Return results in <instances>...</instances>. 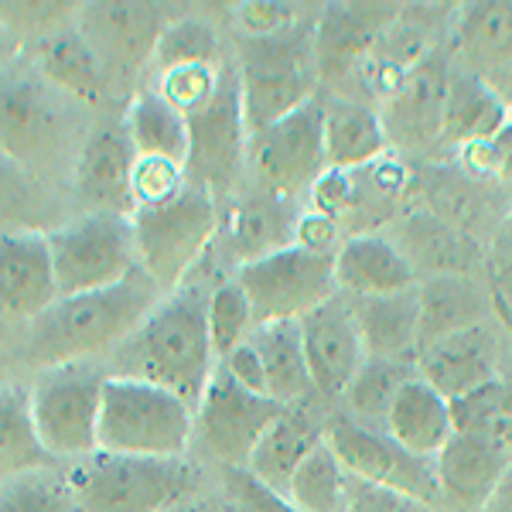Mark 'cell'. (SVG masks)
Returning <instances> with one entry per match:
<instances>
[{"label":"cell","mask_w":512,"mask_h":512,"mask_svg":"<svg viewBox=\"0 0 512 512\" xmlns=\"http://www.w3.org/2000/svg\"><path fill=\"white\" fill-rule=\"evenodd\" d=\"M209 301L212 287L198 280H185L178 291L164 294L137 332L117 349V376L164 386L198 410L205 386L219 369L209 335Z\"/></svg>","instance_id":"1"},{"label":"cell","mask_w":512,"mask_h":512,"mask_svg":"<svg viewBox=\"0 0 512 512\" xmlns=\"http://www.w3.org/2000/svg\"><path fill=\"white\" fill-rule=\"evenodd\" d=\"M161 301V287L144 270L117 287L76 297H59L41 318L28 325L21 362L31 369L79 366L103 352H117L140 328V321Z\"/></svg>","instance_id":"2"},{"label":"cell","mask_w":512,"mask_h":512,"mask_svg":"<svg viewBox=\"0 0 512 512\" xmlns=\"http://www.w3.org/2000/svg\"><path fill=\"white\" fill-rule=\"evenodd\" d=\"M82 512H178L202 489V472L185 458L89 454L65 472Z\"/></svg>","instance_id":"3"},{"label":"cell","mask_w":512,"mask_h":512,"mask_svg":"<svg viewBox=\"0 0 512 512\" xmlns=\"http://www.w3.org/2000/svg\"><path fill=\"white\" fill-rule=\"evenodd\" d=\"M195 410L178 393L130 376H106L99 451L120 458H185Z\"/></svg>","instance_id":"4"},{"label":"cell","mask_w":512,"mask_h":512,"mask_svg":"<svg viewBox=\"0 0 512 512\" xmlns=\"http://www.w3.org/2000/svg\"><path fill=\"white\" fill-rule=\"evenodd\" d=\"M219 198L188 181L185 192L154 209H137L134 233L140 270L161 287V294L178 291L202 260V253L219 236Z\"/></svg>","instance_id":"5"},{"label":"cell","mask_w":512,"mask_h":512,"mask_svg":"<svg viewBox=\"0 0 512 512\" xmlns=\"http://www.w3.org/2000/svg\"><path fill=\"white\" fill-rule=\"evenodd\" d=\"M318 72L311 52V31H287L267 41H243L239 52V89H243L246 127L263 134L284 117L315 99Z\"/></svg>","instance_id":"6"},{"label":"cell","mask_w":512,"mask_h":512,"mask_svg":"<svg viewBox=\"0 0 512 512\" xmlns=\"http://www.w3.org/2000/svg\"><path fill=\"white\" fill-rule=\"evenodd\" d=\"M45 236L62 297L106 291L140 270L134 219L82 212Z\"/></svg>","instance_id":"7"},{"label":"cell","mask_w":512,"mask_h":512,"mask_svg":"<svg viewBox=\"0 0 512 512\" xmlns=\"http://www.w3.org/2000/svg\"><path fill=\"white\" fill-rule=\"evenodd\" d=\"M233 277L250 297L256 328L301 321L335 294H342L335 280V256L311 253L301 246H287L263 260L243 263Z\"/></svg>","instance_id":"8"},{"label":"cell","mask_w":512,"mask_h":512,"mask_svg":"<svg viewBox=\"0 0 512 512\" xmlns=\"http://www.w3.org/2000/svg\"><path fill=\"white\" fill-rule=\"evenodd\" d=\"M106 376L82 366L45 369L31 386V410L41 444L55 461H82L99 451Z\"/></svg>","instance_id":"9"},{"label":"cell","mask_w":512,"mask_h":512,"mask_svg":"<svg viewBox=\"0 0 512 512\" xmlns=\"http://www.w3.org/2000/svg\"><path fill=\"white\" fill-rule=\"evenodd\" d=\"M250 151V127L243 113L239 69H222L219 89L205 110L188 117V181L222 198L233 192Z\"/></svg>","instance_id":"10"},{"label":"cell","mask_w":512,"mask_h":512,"mask_svg":"<svg viewBox=\"0 0 512 512\" xmlns=\"http://www.w3.org/2000/svg\"><path fill=\"white\" fill-rule=\"evenodd\" d=\"M246 161L256 175V188L284 198L301 195L304 188L311 192L315 181L328 171L325 103L311 99L308 106L267 127L263 134H253Z\"/></svg>","instance_id":"11"},{"label":"cell","mask_w":512,"mask_h":512,"mask_svg":"<svg viewBox=\"0 0 512 512\" xmlns=\"http://www.w3.org/2000/svg\"><path fill=\"white\" fill-rule=\"evenodd\" d=\"M284 410V403L270 400V396L243 390L219 366L195 410V437L202 451H209V458L219 461L226 472L229 468H246L260 437Z\"/></svg>","instance_id":"12"},{"label":"cell","mask_w":512,"mask_h":512,"mask_svg":"<svg viewBox=\"0 0 512 512\" xmlns=\"http://www.w3.org/2000/svg\"><path fill=\"white\" fill-rule=\"evenodd\" d=\"M325 441L338 454L342 468L349 475H359L366 482L386 485L403 495L434 506L441 499V482H437V461L417 458L407 448L393 441L386 431L355 424L352 417H328Z\"/></svg>","instance_id":"13"},{"label":"cell","mask_w":512,"mask_h":512,"mask_svg":"<svg viewBox=\"0 0 512 512\" xmlns=\"http://www.w3.org/2000/svg\"><path fill=\"white\" fill-rule=\"evenodd\" d=\"M134 164L137 151L127 137V127L117 123H103L86 137L72 171V192L82 212H96V216H137V198H134Z\"/></svg>","instance_id":"14"},{"label":"cell","mask_w":512,"mask_h":512,"mask_svg":"<svg viewBox=\"0 0 512 512\" xmlns=\"http://www.w3.org/2000/svg\"><path fill=\"white\" fill-rule=\"evenodd\" d=\"M76 28L96 48V55L103 59L110 76L130 79L134 72L154 62V48H158L168 24H164L158 4L103 0V4L79 7Z\"/></svg>","instance_id":"15"},{"label":"cell","mask_w":512,"mask_h":512,"mask_svg":"<svg viewBox=\"0 0 512 512\" xmlns=\"http://www.w3.org/2000/svg\"><path fill=\"white\" fill-rule=\"evenodd\" d=\"M414 192L424 209L451 222L478 243H492L509 212V195L495 192L492 181H478L458 164H424L414 171Z\"/></svg>","instance_id":"16"},{"label":"cell","mask_w":512,"mask_h":512,"mask_svg":"<svg viewBox=\"0 0 512 512\" xmlns=\"http://www.w3.org/2000/svg\"><path fill=\"white\" fill-rule=\"evenodd\" d=\"M403 7L396 4H328L311 28L318 82H342L355 76L379 38L390 31Z\"/></svg>","instance_id":"17"},{"label":"cell","mask_w":512,"mask_h":512,"mask_svg":"<svg viewBox=\"0 0 512 512\" xmlns=\"http://www.w3.org/2000/svg\"><path fill=\"white\" fill-rule=\"evenodd\" d=\"M390 239L407 256L417 280L431 277H475L485 274V246L424 205H407L393 219Z\"/></svg>","instance_id":"18"},{"label":"cell","mask_w":512,"mask_h":512,"mask_svg":"<svg viewBox=\"0 0 512 512\" xmlns=\"http://www.w3.org/2000/svg\"><path fill=\"white\" fill-rule=\"evenodd\" d=\"M301 338L304 352H308L311 379H315V393L325 400H342L355 373L366 362L349 294H335L332 301L304 315Z\"/></svg>","instance_id":"19"},{"label":"cell","mask_w":512,"mask_h":512,"mask_svg":"<svg viewBox=\"0 0 512 512\" xmlns=\"http://www.w3.org/2000/svg\"><path fill=\"white\" fill-rule=\"evenodd\" d=\"M59 277L41 229H4L0 236V308L7 321H35L59 301Z\"/></svg>","instance_id":"20"},{"label":"cell","mask_w":512,"mask_h":512,"mask_svg":"<svg viewBox=\"0 0 512 512\" xmlns=\"http://www.w3.org/2000/svg\"><path fill=\"white\" fill-rule=\"evenodd\" d=\"M451 62L444 52H434L427 62L417 65V72L386 99L383 123L390 144L400 151H431L441 144L444 110L451 93Z\"/></svg>","instance_id":"21"},{"label":"cell","mask_w":512,"mask_h":512,"mask_svg":"<svg viewBox=\"0 0 512 512\" xmlns=\"http://www.w3.org/2000/svg\"><path fill=\"white\" fill-rule=\"evenodd\" d=\"M62 137V117L55 96L41 79L7 76L0 89V144L4 161L28 164L52 154Z\"/></svg>","instance_id":"22"},{"label":"cell","mask_w":512,"mask_h":512,"mask_svg":"<svg viewBox=\"0 0 512 512\" xmlns=\"http://www.w3.org/2000/svg\"><path fill=\"white\" fill-rule=\"evenodd\" d=\"M297 212L291 198L274 195L267 188H253L250 195H239L219 212V239L236 267L294 246Z\"/></svg>","instance_id":"23"},{"label":"cell","mask_w":512,"mask_h":512,"mask_svg":"<svg viewBox=\"0 0 512 512\" xmlns=\"http://www.w3.org/2000/svg\"><path fill=\"white\" fill-rule=\"evenodd\" d=\"M499 362V338L489 325H475L420 352L417 376L427 379L444 400H458V396L499 379Z\"/></svg>","instance_id":"24"},{"label":"cell","mask_w":512,"mask_h":512,"mask_svg":"<svg viewBox=\"0 0 512 512\" xmlns=\"http://www.w3.org/2000/svg\"><path fill=\"white\" fill-rule=\"evenodd\" d=\"M512 461L502 458L489 441L472 434H454L448 448L437 454V482L441 495L461 509L485 512L492 495L499 492L502 478L509 475Z\"/></svg>","instance_id":"25"},{"label":"cell","mask_w":512,"mask_h":512,"mask_svg":"<svg viewBox=\"0 0 512 512\" xmlns=\"http://www.w3.org/2000/svg\"><path fill=\"white\" fill-rule=\"evenodd\" d=\"M338 291L349 297H383L417 287L420 280L390 236H352L335 253Z\"/></svg>","instance_id":"26"},{"label":"cell","mask_w":512,"mask_h":512,"mask_svg":"<svg viewBox=\"0 0 512 512\" xmlns=\"http://www.w3.org/2000/svg\"><path fill=\"white\" fill-rule=\"evenodd\" d=\"M362 349L373 359L417 362L420 352V297L417 287L383 297H349Z\"/></svg>","instance_id":"27"},{"label":"cell","mask_w":512,"mask_h":512,"mask_svg":"<svg viewBox=\"0 0 512 512\" xmlns=\"http://www.w3.org/2000/svg\"><path fill=\"white\" fill-rule=\"evenodd\" d=\"M35 65L41 79L59 89L62 96L79 99V103L89 106L103 103L106 86H110V72H106L103 59H99L96 48L89 45L76 24L38 41Z\"/></svg>","instance_id":"28"},{"label":"cell","mask_w":512,"mask_h":512,"mask_svg":"<svg viewBox=\"0 0 512 512\" xmlns=\"http://www.w3.org/2000/svg\"><path fill=\"white\" fill-rule=\"evenodd\" d=\"M420 297V352L434 342L475 325H485V311L492 308L489 287L475 277H431L417 284ZM417 352V355H420Z\"/></svg>","instance_id":"29"},{"label":"cell","mask_w":512,"mask_h":512,"mask_svg":"<svg viewBox=\"0 0 512 512\" xmlns=\"http://www.w3.org/2000/svg\"><path fill=\"white\" fill-rule=\"evenodd\" d=\"M386 434L417 458L437 461V454L448 448L454 437L451 400H444L427 379L414 376L396 396L390 417H386Z\"/></svg>","instance_id":"30"},{"label":"cell","mask_w":512,"mask_h":512,"mask_svg":"<svg viewBox=\"0 0 512 512\" xmlns=\"http://www.w3.org/2000/svg\"><path fill=\"white\" fill-rule=\"evenodd\" d=\"M454 48L478 79L492 82V72H512V4L478 0L465 4L454 21Z\"/></svg>","instance_id":"31"},{"label":"cell","mask_w":512,"mask_h":512,"mask_svg":"<svg viewBox=\"0 0 512 512\" xmlns=\"http://www.w3.org/2000/svg\"><path fill=\"white\" fill-rule=\"evenodd\" d=\"M390 134L376 110L355 99H332L325 103V151L328 168L359 171L390 158Z\"/></svg>","instance_id":"32"},{"label":"cell","mask_w":512,"mask_h":512,"mask_svg":"<svg viewBox=\"0 0 512 512\" xmlns=\"http://www.w3.org/2000/svg\"><path fill=\"white\" fill-rule=\"evenodd\" d=\"M509 127V103L495 93L485 79L468 69H454L448 110H444V130L437 147H468L478 140H492Z\"/></svg>","instance_id":"33"},{"label":"cell","mask_w":512,"mask_h":512,"mask_svg":"<svg viewBox=\"0 0 512 512\" xmlns=\"http://www.w3.org/2000/svg\"><path fill=\"white\" fill-rule=\"evenodd\" d=\"M410 192H414V171L400 158H383L352 171V205L349 216L342 219L345 236H369L379 226H393Z\"/></svg>","instance_id":"34"},{"label":"cell","mask_w":512,"mask_h":512,"mask_svg":"<svg viewBox=\"0 0 512 512\" xmlns=\"http://www.w3.org/2000/svg\"><path fill=\"white\" fill-rule=\"evenodd\" d=\"M321 441H325V427H318L308 410L287 407L284 414L267 427V434L260 437L246 472L253 478H260L267 489L287 495L294 472Z\"/></svg>","instance_id":"35"},{"label":"cell","mask_w":512,"mask_h":512,"mask_svg":"<svg viewBox=\"0 0 512 512\" xmlns=\"http://www.w3.org/2000/svg\"><path fill=\"white\" fill-rule=\"evenodd\" d=\"M250 342L256 345L263 359V373H267V393L270 400L297 407L308 393H315V379H311L308 352H304L301 321H277V325L253 328Z\"/></svg>","instance_id":"36"},{"label":"cell","mask_w":512,"mask_h":512,"mask_svg":"<svg viewBox=\"0 0 512 512\" xmlns=\"http://www.w3.org/2000/svg\"><path fill=\"white\" fill-rule=\"evenodd\" d=\"M127 137L140 158H168L188 164V117L178 113L158 89H140L123 117Z\"/></svg>","instance_id":"37"},{"label":"cell","mask_w":512,"mask_h":512,"mask_svg":"<svg viewBox=\"0 0 512 512\" xmlns=\"http://www.w3.org/2000/svg\"><path fill=\"white\" fill-rule=\"evenodd\" d=\"M52 454L41 444L35 410H31V390L7 383L0 393V475H31L52 468Z\"/></svg>","instance_id":"38"},{"label":"cell","mask_w":512,"mask_h":512,"mask_svg":"<svg viewBox=\"0 0 512 512\" xmlns=\"http://www.w3.org/2000/svg\"><path fill=\"white\" fill-rule=\"evenodd\" d=\"M414 376H417V362L373 359V355H366L362 369L355 373L349 390L342 396L345 410H349L345 417H352L362 427H373V431H379V427L386 431V417H390L396 396H400V390Z\"/></svg>","instance_id":"39"},{"label":"cell","mask_w":512,"mask_h":512,"mask_svg":"<svg viewBox=\"0 0 512 512\" xmlns=\"http://www.w3.org/2000/svg\"><path fill=\"white\" fill-rule=\"evenodd\" d=\"M287 499L297 512H345V468L338 454L321 441L291 478Z\"/></svg>","instance_id":"40"},{"label":"cell","mask_w":512,"mask_h":512,"mask_svg":"<svg viewBox=\"0 0 512 512\" xmlns=\"http://www.w3.org/2000/svg\"><path fill=\"white\" fill-rule=\"evenodd\" d=\"M154 69L171 72L185 65H219V35L202 18H178L164 28V35L154 48Z\"/></svg>","instance_id":"41"},{"label":"cell","mask_w":512,"mask_h":512,"mask_svg":"<svg viewBox=\"0 0 512 512\" xmlns=\"http://www.w3.org/2000/svg\"><path fill=\"white\" fill-rule=\"evenodd\" d=\"M250 328H256L253 304H250V297H246L243 287L236 284V277H229V280H222V284L212 287L209 335H212V349H216L219 362L253 335Z\"/></svg>","instance_id":"42"},{"label":"cell","mask_w":512,"mask_h":512,"mask_svg":"<svg viewBox=\"0 0 512 512\" xmlns=\"http://www.w3.org/2000/svg\"><path fill=\"white\" fill-rule=\"evenodd\" d=\"M0 512H82V506L65 475L59 478L52 472H31L4 478Z\"/></svg>","instance_id":"43"},{"label":"cell","mask_w":512,"mask_h":512,"mask_svg":"<svg viewBox=\"0 0 512 512\" xmlns=\"http://www.w3.org/2000/svg\"><path fill=\"white\" fill-rule=\"evenodd\" d=\"M512 396L509 379H492V383L478 386V390L451 400V420H454V434H472L482 437L489 427L506 414Z\"/></svg>","instance_id":"44"},{"label":"cell","mask_w":512,"mask_h":512,"mask_svg":"<svg viewBox=\"0 0 512 512\" xmlns=\"http://www.w3.org/2000/svg\"><path fill=\"white\" fill-rule=\"evenodd\" d=\"M222 79V69L216 65H185V69H171L158 76V93L175 106L178 113L192 117V113L205 110L212 103Z\"/></svg>","instance_id":"45"},{"label":"cell","mask_w":512,"mask_h":512,"mask_svg":"<svg viewBox=\"0 0 512 512\" xmlns=\"http://www.w3.org/2000/svg\"><path fill=\"white\" fill-rule=\"evenodd\" d=\"M485 287L492 297V311L512 335V216L485 246Z\"/></svg>","instance_id":"46"},{"label":"cell","mask_w":512,"mask_h":512,"mask_svg":"<svg viewBox=\"0 0 512 512\" xmlns=\"http://www.w3.org/2000/svg\"><path fill=\"white\" fill-rule=\"evenodd\" d=\"M188 185L185 164L168 161V158H140L134 164V198L137 209H154L171 198H178Z\"/></svg>","instance_id":"47"},{"label":"cell","mask_w":512,"mask_h":512,"mask_svg":"<svg viewBox=\"0 0 512 512\" xmlns=\"http://www.w3.org/2000/svg\"><path fill=\"white\" fill-rule=\"evenodd\" d=\"M297 7L277 4V0H246L236 7V28L243 41H267L294 31Z\"/></svg>","instance_id":"48"},{"label":"cell","mask_w":512,"mask_h":512,"mask_svg":"<svg viewBox=\"0 0 512 512\" xmlns=\"http://www.w3.org/2000/svg\"><path fill=\"white\" fill-rule=\"evenodd\" d=\"M345 512H431L427 502L345 472Z\"/></svg>","instance_id":"49"},{"label":"cell","mask_w":512,"mask_h":512,"mask_svg":"<svg viewBox=\"0 0 512 512\" xmlns=\"http://www.w3.org/2000/svg\"><path fill=\"white\" fill-rule=\"evenodd\" d=\"M76 7L72 4H4V24L18 35H28L35 41H45L55 31L69 28V18Z\"/></svg>","instance_id":"50"},{"label":"cell","mask_w":512,"mask_h":512,"mask_svg":"<svg viewBox=\"0 0 512 512\" xmlns=\"http://www.w3.org/2000/svg\"><path fill=\"white\" fill-rule=\"evenodd\" d=\"M226 492L236 512H297L287 495L267 489V485H263L260 478H253L246 468H229Z\"/></svg>","instance_id":"51"},{"label":"cell","mask_w":512,"mask_h":512,"mask_svg":"<svg viewBox=\"0 0 512 512\" xmlns=\"http://www.w3.org/2000/svg\"><path fill=\"white\" fill-rule=\"evenodd\" d=\"M345 229L342 222L325 216V212H301L297 216V229H294V246H301V250H311V253H325V256H335L342 250L345 243Z\"/></svg>","instance_id":"52"},{"label":"cell","mask_w":512,"mask_h":512,"mask_svg":"<svg viewBox=\"0 0 512 512\" xmlns=\"http://www.w3.org/2000/svg\"><path fill=\"white\" fill-rule=\"evenodd\" d=\"M349 205H352V171L328 168L325 175L315 181V188H311V209L342 222L349 216Z\"/></svg>","instance_id":"53"},{"label":"cell","mask_w":512,"mask_h":512,"mask_svg":"<svg viewBox=\"0 0 512 512\" xmlns=\"http://www.w3.org/2000/svg\"><path fill=\"white\" fill-rule=\"evenodd\" d=\"M219 366L226 369V373L233 376L243 390H250L256 396H270L267 393V373H263V359H260V352H256V345L250 342V338H246L239 349L229 352Z\"/></svg>","instance_id":"54"},{"label":"cell","mask_w":512,"mask_h":512,"mask_svg":"<svg viewBox=\"0 0 512 512\" xmlns=\"http://www.w3.org/2000/svg\"><path fill=\"white\" fill-rule=\"evenodd\" d=\"M485 512H512V468H509V475L502 478L499 492L492 495V502L485 506Z\"/></svg>","instance_id":"55"},{"label":"cell","mask_w":512,"mask_h":512,"mask_svg":"<svg viewBox=\"0 0 512 512\" xmlns=\"http://www.w3.org/2000/svg\"><path fill=\"white\" fill-rule=\"evenodd\" d=\"M502 369H506V379H509V383H512V349H509V355H506V359H502Z\"/></svg>","instance_id":"56"},{"label":"cell","mask_w":512,"mask_h":512,"mask_svg":"<svg viewBox=\"0 0 512 512\" xmlns=\"http://www.w3.org/2000/svg\"><path fill=\"white\" fill-rule=\"evenodd\" d=\"M178 512H195V509H188V506H185V509H178Z\"/></svg>","instance_id":"57"}]
</instances>
